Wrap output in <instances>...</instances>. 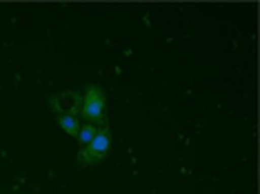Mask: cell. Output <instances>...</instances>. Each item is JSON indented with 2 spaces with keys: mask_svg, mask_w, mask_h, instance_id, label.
Listing matches in <instances>:
<instances>
[{
  "mask_svg": "<svg viewBox=\"0 0 260 194\" xmlns=\"http://www.w3.org/2000/svg\"><path fill=\"white\" fill-rule=\"evenodd\" d=\"M80 114L85 123L100 125V127L107 125V96H105V90L100 85H89L85 90Z\"/></svg>",
  "mask_w": 260,
  "mask_h": 194,
  "instance_id": "obj_1",
  "label": "cell"
},
{
  "mask_svg": "<svg viewBox=\"0 0 260 194\" xmlns=\"http://www.w3.org/2000/svg\"><path fill=\"white\" fill-rule=\"evenodd\" d=\"M109 150H111V129H109V125H103V127H98L91 143L87 145L85 150L78 152L76 161H78V165H82V168L93 165V163L105 161V158L109 156Z\"/></svg>",
  "mask_w": 260,
  "mask_h": 194,
  "instance_id": "obj_2",
  "label": "cell"
},
{
  "mask_svg": "<svg viewBox=\"0 0 260 194\" xmlns=\"http://www.w3.org/2000/svg\"><path fill=\"white\" fill-rule=\"evenodd\" d=\"M51 105L58 112V116H76V112L82 105V96L78 92H60L51 98Z\"/></svg>",
  "mask_w": 260,
  "mask_h": 194,
  "instance_id": "obj_3",
  "label": "cell"
},
{
  "mask_svg": "<svg viewBox=\"0 0 260 194\" xmlns=\"http://www.w3.org/2000/svg\"><path fill=\"white\" fill-rule=\"evenodd\" d=\"M58 125L62 132H67V136H78L82 123L78 116H58Z\"/></svg>",
  "mask_w": 260,
  "mask_h": 194,
  "instance_id": "obj_4",
  "label": "cell"
},
{
  "mask_svg": "<svg viewBox=\"0 0 260 194\" xmlns=\"http://www.w3.org/2000/svg\"><path fill=\"white\" fill-rule=\"evenodd\" d=\"M96 132H98V127L96 125H91V123H85V125H80V132H78V143H80V150H85L87 145L93 141V136H96Z\"/></svg>",
  "mask_w": 260,
  "mask_h": 194,
  "instance_id": "obj_5",
  "label": "cell"
}]
</instances>
